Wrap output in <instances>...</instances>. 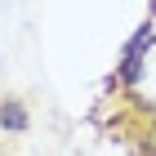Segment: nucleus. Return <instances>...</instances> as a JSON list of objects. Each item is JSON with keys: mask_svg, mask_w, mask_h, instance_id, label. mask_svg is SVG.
Listing matches in <instances>:
<instances>
[{"mask_svg": "<svg viewBox=\"0 0 156 156\" xmlns=\"http://www.w3.org/2000/svg\"><path fill=\"white\" fill-rule=\"evenodd\" d=\"M0 125H5V129H13V134L27 129V107L18 103V98H5V103H0Z\"/></svg>", "mask_w": 156, "mask_h": 156, "instance_id": "nucleus-1", "label": "nucleus"}]
</instances>
